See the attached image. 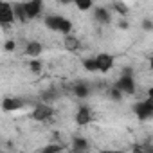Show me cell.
<instances>
[{
	"instance_id": "6da1fadb",
	"label": "cell",
	"mask_w": 153,
	"mask_h": 153,
	"mask_svg": "<svg viewBox=\"0 0 153 153\" xmlns=\"http://www.w3.org/2000/svg\"><path fill=\"white\" fill-rule=\"evenodd\" d=\"M43 22H45L47 29L56 31V33L68 34V33L72 31V22H70L68 18L59 16V15H49V16H45V20H43Z\"/></svg>"
},
{
	"instance_id": "7a4b0ae2",
	"label": "cell",
	"mask_w": 153,
	"mask_h": 153,
	"mask_svg": "<svg viewBox=\"0 0 153 153\" xmlns=\"http://www.w3.org/2000/svg\"><path fill=\"white\" fill-rule=\"evenodd\" d=\"M114 88H117L123 96L124 94L133 96L137 92V85H135V79H133V74H121V78L114 83Z\"/></svg>"
},
{
	"instance_id": "3957f363",
	"label": "cell",
	"mask_w": 153,
	"mask_h": 153,
	"mask_svg": "<svg viewBox=\"0 0 153 153\" xmlns=\"http://www.w3.org/2000/svg\"><path fill=\"white\" fill-rule=\"evenodd\" d=\"M133 114H135L139 119H142V121L149 119V117L153 115V97L149 96V97H146L144 101L135 103V105H133Z\"/></svg>"
},
{
	"instance_id": "277c9868",
	"label": "cell",
	"mask_w": 153,
	"mask_h": 153,
	"mask_svg": "<svg viewBox=\"0 0 153 153\" xmlns=\"http://www.w3.org/2000/svg\"><path fill=\"white\" fill-rule=\"evenodd\" d=\"M13 22H15L13 4H9V2H0V25H2V27H9Z\"/></svg>"
},
{
	"instance_id": "5b68a950",
	"label": "cell",
	"mask_w": 153,
	"mask_h": 153,
	"mask_svg": "<svg viewBox=\"0 0 153 153\" xmlns=\"http://www.w3.org/2000/svg\"><path fill=\"white\" fill-rule=\"evenodd\" d=\"M52 114H54V108H52L51 105H47V103H38L36 108L31 112V117H33L34 121H47Z\"/></svg>"
},
{
	"instance_id": "8992f818",
	"label": "cell",
	"mask_w": 153,
	"mask_h": 153,
	"mask_svg": "<svg viewBox=\"0 0 153 153\" xmlns=\"http://www.w3.org/2000/svg\"><path fill=\"white\" fill-rule=\"evenodd\" d=\"M24 9H25V16H27V22L29 20H34L42 15L43 11V2L42 0H33V2H24Z\"/></svg>"
},
{
	"instance_id": "52a82bcc",
	"label": "cell",
	"mask_w": 153,
	"mask_h": 153,
	"mask_svg": "<svg viewBox=\"0 0 153 153\" xmlns=\"http://www.w3.org/2000/svg\"><path fill=\"white\" fill-rule=\"evenodd\" d=\"M94 58H96V63H97V72H108V70H112V67H114V56L112 54L101 52V54H97Z\"/></svg>"
},
{
	"instance_id": "ba28073f",
	"label": "cell",
	"mask_w": 153,
	"mask_h": 153,
	"mask_svg": "<svg viewBox=\"0 0 153 153\" xmlns=\"http://www.w3.org/2000/svg\"><path fill=\"white\" fill-rule=\"evenodd\" d=\"M92 123V112L87 105H81L78 108V112H76V124L78 126H87Z\"/></svg>"
},
{
	"instance_id": "9c48e42d",
	"label": "cell",
	"mask_w": 153,
	"mask_h": 153,
	"mask_svg": "<svg viewBox=\"0 0 153 153\" xmlns=\"http://www.w3.org/2000/svg\"><path fill=\"white\" fill-rule=\"evenodd\" d=\"M24 106V101L18 97H6L2 99V110L4 112H16Z\"/></svg>"
},
{
	"instance_id": "30bf717a",
	"label": "cell",
	"mask_w": 153,
	"mask_h": 153,
	"mask_svg": "<svg viewBox=\"0 0 153 153\" xmlns=\"http://www.w3.org/2000/svg\"><path fill=\"white\" fill-rule=\"evenodd\" d=\"M72 149H74V153H87L88 140L85 137H74L72 139Z\"/></svg>"
},
{
	"instance_id": "8fae6325",
	"label": "cell",
	"mask_w": 153,
	"mask_h": 153,
	"mask_svg": "<svg viewBox=\"0 0 153 153\" xmlns=\"http://www.w3.org/2000/svg\"><path fill=\"white\" fill-rule=\"evenodd\" d=\"M94 18H96L99 24H110V22H112V15H110V11L105 9V7H96V9H94Z\"/></svg>"
},
{
	"instance_id": "7c38bea8",
	"label": "cell",
	"mask_w": 153,
	"mask_h": 153,
	"mask_svg": "<svg viewBox=\"0 0 153 153\" xmlns=\"http://www.w3.org/2000/svg\"><path fill=\"white\" fill-rule=\"evenodd\" d=\"M42 52H43V47H42V43H38V42H29L27 47H25V54L31 56L33 59H36Z\"/></svg>"
},
{
	"instance_id": "4fadbf2b",
	"label": "cell",
	"mask_w": 153,
	"mask_h": 153,
	"mask_svg": "<svg viewBox=\"0 0 153 153\" xmlns=\"http://www.w3.org/2000/svg\"><path fill=\"white\" fill-rule=\"evenodd\" d=\"M74 94H76V97H79L83 101V99H87L90 96V88H88L87 83H78V85L74 87Z\"/></svg>"
},
{
	"instance_id": "5bb4252c",
	"label": "cell",
	"mask_w": 153,
	"mask_h": 153,
	"mask_svg": "<svg viewBox=\"0 0 153 153\" xmlns=\"http://www.w3.org/2000/svg\"><path fill=\"white\" fill-rule=\"evenodd\" d=\"M13 15H15V20H20V22H27V16H25V9H24V4L16 2L13 4Z\"/></svg>"
},
{
	"instance_id": "9a60e30c",
	"label": "cell",
	"mask_w": 153,
	"mask_h": 153,
	"mask_svg": "<svg viewBox=\"0 0 153 153\" xmlns=\"http://www.w3.org/2000/svg\"><path fill=\"white\" fill-rule=\"evenodd\" d=\"M58 97H59V92H58L56 88H52V87H51L47 92L42 94V99H43V103H47V105H49V101H56Z\"/></svg>"
},
{
	"instance_id": "2e32d148",
	"label": "cell",
	"mask_w": 153,
	"mask_h": 153,
	"mask_svg": "<svg viewBox=\"0 0 153 153\" xmlns=\"http://www.w3.org/2000/svg\"><path fill=\"white\" fill-rule=\"evenodd\" d=\"M83 68H85V70H88V72H97L96 58H85V59H83Z\"/></svg>"
},
{
	"instance_id": "e0dca14e",
	"label": "cell",
	"mask_w": 153,
	"mask_h": 153,
	"mask_svg": "<svg viewBox=\"0 0 153 153\" xmlns=\"http://www.w3.org/2000/svg\"><path fill=\"white\" fill-rule=\"evenodd\" d=\"M76 7H78L79 11H88L94 7V4L90 2V0H76Z\"/></svg>"
},
{
	"instance_id": "ac0fdd59",
	"label": "cell",
	"mask_w": 153,
	"mask_h": 153,
	"mask_svg": "<svg viewBox=\"0 0 153 153\" xmlns=\"http://www.w3.org/2000/svg\"><path fill=\"white\" fill-rule=\"evenodd\" d=\"M29 68H31V72H34V74H38V72H42V68H43V63L36 58V59H31L29 61Z\"/></svg>"
},
{
	"instance_id": "d6986e66",
	"label": "cell",
	"mask_w": 153,
	"mask_h": 153,
	"mask_svg": "<svg viewBox=\"0 0 153 153\" xmlns=\"http://www.w3.org/2000/svg\"><path fill=\"white\" fill-rule=\"evenodd\" d=\"M58 151H63V146H59V144H49L40 153H58Z\"/></svg>"
},
{
	"instance_id": "ffe728a7",
	"label": "cell",
	"mask_w": 153,
	"mask_h": 153,
	"mask_svg": "<svg viewBox=\"0 0 153 153\" xmlns=\"http://www.w3.org/2000/svg\"><path fill=\"white\" fill-rule=\"evenodd\" d=\"M108 96H110V99H112V101H115V103H119V101H121V99L124 97V96H123V94H121V92H119L117 88H114V87L110 88V92H108Z\"/></svg>"
},
{
	"instance_id": "44dd1931",
	"label": "cell",
	"mask_w": 153,
	"mask_h": 153,
	"mask_svg": "<svg viewBox=\"0 0 153 153\" xmlns=\"http://www.w3.org/2000/svg\"><path fill=\"white\" fill-rule=\"evenodd\" d=\"M114 9L119 11V15H126L128 13V6L126 4H121V2H114Z\"/></svg>"
},
{
	"instance_id": "7402d4cb",
	"label": "cell",
	"mask_w": 153,
	"mask_h": 153,
	"mask_svg": "<svg viewBox=\"0 0 153 153\" xmlns=\"http://www.w3.org/2000/svg\"><path fill=\"white\" fill-rule=\"evenodd\" d=\"M142 29H144V31H151V29H153V22H151L149 18L142 20Z\"/></svg>"
},
{
	"instance_id": "603a6c76",
	"label": "cell",
	"mask_w": 153,
	"mask_h": 153,
	"mask_svg": "<svg viewBox=\"0 0 153 153\" xmlns=\"http://www.w3.org/2000/svg\"><path fill=\"white\" fill-rule=\"evenodd\" d=\"M15 47H16V43H15L13 40H7V42L4 43V49H6V51H15Z\"/></svg>"
},
{
	"instance_id": "cb8c5ba5",
	"label": "cell",
	"mask_w": 153,
	"mask_h": 153,
	"mask_svg": "<svg viewBox=\"0 0 153 153\" xmlns=\"http://www.w3.org/2000/svg\"><path fill=\"white\" fill-rule=\"evenodd\" d=\"M101 153H124V151H121V149H103Z\"/></svg>"
},
{
	"instance_id": "d4e9b609",
	"label": "cell",
	"mask_w": 153,
	"mask_h": 153,
	"mask_svg": "<svg viewBox=\"0 0 153 153\" xmlns=\"http://www.w3.org/2000/svg\"><path fill=\"white\" fill-rule=\"evenodd\" d=\"M131 153H146V151H144V149H142V148H135V149H133V151H131Z\"/></svg>"
},
{
	"instance_id": "484cf974",
	"label": "cell",
	"mask_w": 153,
	"mask_h": 153,
	"mask_svg": "<svg viewBox=\"0 0 153 153\" xmlns=\"http://www.w3.org/2000/svg\"><path fill=\"white\" fill-rule=\"evenodd\" d=\"M119 27H124V29H126V27H128V24H126V22H119Z\"/></svg>"
},
{
	"instance_id": "4316f807",
	"label": "cell",
	"mask_w": 153,
	"mask_h": 153,
	"mask_svg": "<svg viewBox=\"0 0 153 153\" xmlns=\"http://www.w3.org/2000/svg\"><path fill=\"white\" fill-rule=\"evenodd\" d=\"M58 153H61V151H58Z\"/></svg>"
}]
</instances>
